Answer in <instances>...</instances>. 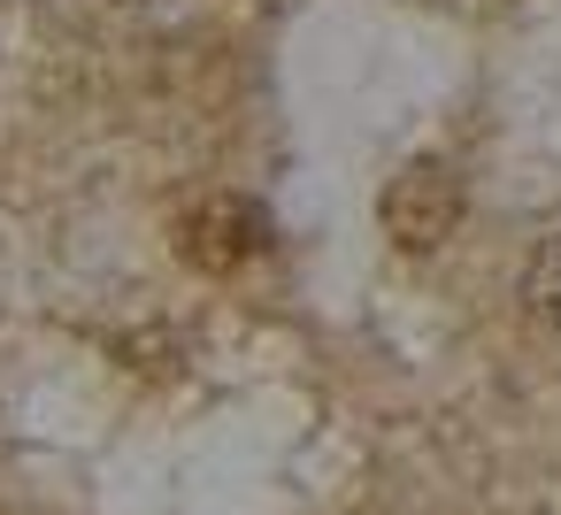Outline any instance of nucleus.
Returning <instances> with one entry per match:
<instances>
[{
	"mask_svg": "<svg viewBox=\"0 0 561 515\" xmlns=\"http://www.w3.org/2000/svg\"><path fill=\"white\" fill-rule=\"evenodd\" d=\"M523 300H530L538 323H561V231L530 247V262H523Z\"/></svg>",
	"mask_w": 561,
	"mask_h": 515,
	"instance_id": "3",
	"label": "nucleus"
},
{
	"mask_svg": "<svg viewBox=\"0 0 561 515\" xmlns=\"http://www.w3.org/2000/svg\"><path fill=\"white\" fill-rule=\"evenodd\" d=\"M454 224H461V178L446 170V162H408L392 185H385V231L408 247V254H431V247H446L454 239Z\"/></svg>",
	"mask_w": 561,
	"mask_h": 515,
	"instance_id": "2",
	"label": "nucleus"
},
{
	"mask_svg": "<svg viewBox=\"0 0 561 515\" xmlns=\"http://www.w3.org/2000/svg\"><path fill=\"white\" fill-rule=\"evenodd\" d=\"M262 247H270V216H262L254 201H239V193H201V201L178 216V254H185L193 270H208V277L247 270Z\"/></svg>",
	"mask_w": 561,
	"mask_h": 515,
	"instance_id": "1",
	"label": "nucleus"
}]
</instances>
